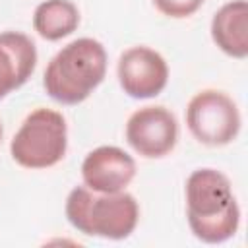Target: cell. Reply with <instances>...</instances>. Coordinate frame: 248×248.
<instances>
[{"label":"cell","mask_w":248,"mask_h":248,"mask_svg":"<svg viewBox=\"0 0 248 248\" xmlns=\"http://www.w3.org/2000/svg\"><path fill=\"white\" fill-rule=\"evenodd\" d=\"M186 217L194 236L205 244L232 238L240 227V207L227 174L196 169L186 178Z\"/></svg>","instance_id":"obj_1"},{"label":"cell","mask_w":248,"mask_h":248,"mask_svg":"<svg viewBox=\"0 0 248 248\" xmlns=\"http://www.w3.org/2000/svg\"><path fill=\"white\" fill-rule=\"evenodd\" d=\"M107 62V50L97 39L79 37L50 58L43 76V87L60 105H79L105 79Z\"/></svg>","instance_id":"obj_2"},{"label":"cell","mask_w":248,"mask_h":248,"mask_svg":"<svg viewBox=\"0 0 248 248\" xmlns=\"http://www.w3.org/2000/svg\"><path fill=\"white\" fill-rule=\"evenodd\" d=\"M64 211L68 223L78 232L107 240L128 238L140 221V203L130 192L101 194L85 184L76 186L68 194Z\"/></svg>","instance_id":"obj_3"},{"label":"cell","mask_w":248,"mask_h":248,"mask_svg":"<svg viewBox=\"0 0 248 248\" xmlns=\"http://www.w3.org/2000/svg\"><path fill=\"white\" fill-rule=\"evenodd\" d=\"M68 149V124L62 112L46 107L31 110L10 143L12 159L31 170L58 165Z\"/></svg>","instance_id":"obj_4"},{"label":"cell","mask_w":248,"mask_h":248,"mask_svg":"<svg viewBox=\"0 0 248 248\" xmlns=\"http://www.w3.org/2000/svg\"><path fill=\"white\" fill-rule=\"evenodd\" d=\"M186 126L202 145L223 147L236 140L242 118L236 103L225 91L203 89L186 107Z\"/></svg>","instance_id":"obj_5"},{"label":"cell","mask_w":248,"mask_h":248,"mask_svg":"<svg viewBox=\"0 0 248 248\" xmlns=\"http://www.w3.org/2000/svg\"><path fill=\"white\" fill-rule=\"evenodd\" d=\"M124 134L128 145L138 155L161 159L169 155L178 141V122L169 108L147 105L130 114Z\"/></svg>","instance_id":"obj_6"},{"label":"cell","mask_w":248,"mask_h":248,"mask_svg":"<svg viewBox=\"0 0 248 248\" xmlns=\"http://www.w3.org/2000/svg\"><path fill=\"white\" fill-rule=\"evenodd\" d=\"M116 76L122 91L132 99L157 97L169 81L167 60L153 48L138 45L126 48L116 64Z\"/></svg>","instance_id":"obj_7"},{"label":"cell","mask_w":248,"mask_h":248,"mask_svg":"<svg viewBox=\"0 0 248 248\" xmlns=\"http://www.w3.org/2000/svg\"><path fill=\"white\" fill-rule=\"evenodd\" d=\"M136 176V161L116 145H101L89 151L81 163L83 184L101 194L122 192Z\"/></svg>","instance_id":"obj_8"},{"label":"cell","mask_w":248,"mask_h":248,"mask_svg":"<svg viewBox=\"0 0 248 248\" xmlns=\"http://www.w3.org/2000/svg\"><path fill=\"white\" fill-rule=\"evenodd\" d=\"M37 46L25 33H0V101L19 89L35 72Z\"/></svg>","instance_id":"obj_9"},{"label":"cell","mask_w":248,"mask_h":248,"mask_svg":"<svg viewBox=\"0 0 248 248\" xmlns=\"http://www.w3.org/2000/svg\"><path fill=\"white\" fill-rule=\"evenodd\" d=\"M211 39L219 50L231 58L244 60L248 56V4L246 0H231L223 4L211 17Z\"/></svg>","instance_id":"obj_10"},{"label":"cell","mask_w":248,"mask_h":248,"mask_svg":"<svg viewBox=\"0 0 248 248\" xmlns=\"http://www.w3.org/2000/svg\"><path fill=\"white\" fill-rule=\"evenodd\" d=\"M79 25V10L72 0H45L33 12V29L45 41H60Z\"/></svg>","instance_id":"obj_11"},{"label":"cell","mask_w":248,"mask_h":248,"mask_svg":"<svg viewBox=\"0 0 248 248\" xmlns=\"http://www.w3.org/2000/svg\"><path fill=\"white\" fill-rule=\"evenodd\" d=\"M205 0H153V6L167 17L184 19L194 16Z\"/></svg>","instance_id":"obj_12"},{"label":"cell","mask_w":248,"mask_h":248,"mask_svg":"<svg viewBox=\"0 0 248 248\" xmlns=\"http://www.w3.org/2000/svg\"><path fill=\"white\" fill-rule=\"evenodd\" d=\"M2 134H4V130H2V122H0V141H2Z\"/></svg>","instance_id":"obj_13"}]
</instances>
